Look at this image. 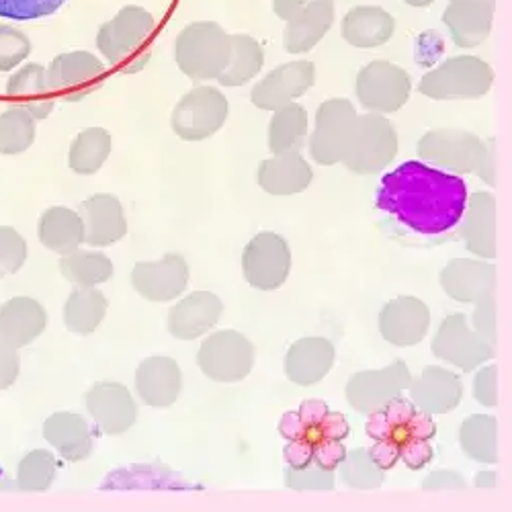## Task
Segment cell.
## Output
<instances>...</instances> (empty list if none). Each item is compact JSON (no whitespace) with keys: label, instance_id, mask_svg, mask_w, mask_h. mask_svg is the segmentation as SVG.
Here are the masks:
<instances>
[{"label":"cell","instance_id":"cell-1","mask_svg":"<svg viewBox=\"0 0 512 512\" xmlns=\"http://www.w3.org/2000/svg\"><path fill=\"white\" fill-rule=\"evenodd\" d=\"M467 197L465 181L459 175L408 160L381 179L375 203L402 226L424 236H437L461 222Z\"/></svg>","mask_w":512,"mask_h":512},{"label":"cell","instance_id":"cell-2","mask_svg":"<svg viewBox=\"0 0 512 512\" xmlns=\"http://www.w3.org/2000/svg\"><path fill=\"white\" fill-rule=\"evenodd\" d=\"M154 31L156 19L148 9L127 5L99 27L97 48L113 68L123 74H136L152 58L150 41Z\"/></svg>","mask_w":512,"mask_h":512},{"label":"cell","instance_id":"cell-3","mask_svg":"<svg viewBox=\"0 0 512 512\" xmlns=\"http://www.w3.org/2000/svg\"><path fill=\"white\" fill-rule=\"evenodd\" d=\"M232 48V35L213 21L189 23L175 41L179 70L193 82L218 80Z\"/></svg>","mask_w":512,"mask_h":512},{"label":"cell","instance_id":"cell-4","mask_svg":"<svg viewBox=\"0 0 512 512\" xmlns=\"http://www.w3.org/2000/svg\"><path fill=\"white\" fill-rule=\"evenodd\" d=\"M492 68L476 56H457L426 72L418 84L420 95L435 101H474L490 93Z\"/></svg>","mask_w":512,"mask_h":512},{"label":"cell","instance_id":"cell-5","mask_svg":"<svg viewBox=\"0 0 512 512\" xmlns=\"http://www.w3.org/2000/svg\"><path fill=\"white\" fill-rule=\"evenodd\" d=\"M398 154V132L394 123L379 113L357 117L355 132L343 164L357 175H377Z\"/></svg>","mask_w":512,"mask_h":512},{"label":"cell","instance_id":"cell-6","mask_svg":"<svg viewBox=\"0 0 512 512\" xmlns=\"http://www.w3.org/2000/svg\"><path fill=\"white\" fill-rule=\"evenodd\" d=\"M230 115L226 95L209 84H199L175 105L170 127L185 142H203L216 136Z\"/></svg>","mask_w":512,"mask_h":512},{"label":"cell","instance_id":"cell-7","mask_svg":"<svg viewBox=\"0 0 512 512\" xmlns=\"http://www.w3.org/2000/svg\"><path fill=\"white\" fill-rule=\"evenodd\" d=\"M254 345L238 330H218L203 340L197 365L205 377L218 383H238L254 367Z\"/></svg>","mask_w":512,"mask_h":512},{"label":"cell","instance_id":"cell-8","mask_svg":"<svg viewBox=\"0 0 512 512\" xmlns=\"http://www.w3.org/2000/svg\"><path fill=\"white\" fill-rule=\"evenodd\" d=\"M365 431L373 441L404 447L410 441H431L437 435V424L431 414L398 396L369 414Z\"/></svg>","mask_w":512,"mask_h":512},{"label":"cell","instance_id":"cell-9","mask_svg":"<svg viewBox=\"0 0 512 512\" xmlns=\"http://www.w3.org/2000/svg\"><path fill=\"white\" fill-rule=\"evenodd\" d=\"M357 117L353 103L347 99H330L318 107L310 140V154L316 164L334 166L343 162L355 132Z\"/></svg>","mask_w":512,"mask_h":512},{"label":"cell","instance_id":"cell-10","mask_svg":"<svg viewBox=\"0 0 512 512\" xmlns=\"http://www.w3.org/2000/svg\"><path fill=\"white\" fill-rule=\"evenodd\" d=\"M486 154V142L465 130H431L418 142V156L451 175H474Z\"/></svg>","mask_w":512,"mask_h":512},{"label":"cell","instance_id":"cell-11","mask_svg":"<svg viewBox=\"0 0 512 512\" xmlns=\"http://www.w3.org/2000/svg\"><path fill=\"white\" fill-rule=\"evenodd\" d=\"M48 84L56 99L78 103L99 91L107 80V66L91 52H66L46 66Z\"/></svg>","mask_w":512,"mask_h":512},{"label":"cell","instance_id":"cell-12","mask_svg":"<svg viewBox=\"0 0 512 512\" xmlns=\"http://www.w3.org/2000/svg\"><path fill=\"white\" fill-rule=\"evenodd\" d=\"M355 91L369 113L390 115L408 103L412 80L404 68L388 60H375L357 74Z\"/></svg>","mask_w":512,"mask_h":512},{"label":"cell","instance_id":"cell-13","mask_svg":"<svg viewBox=\"0 0 512 512\" xmlns=\"http://www.w3.org/2000/svg\"><path fill=\"white\" fill-rule=\"evenodd\" d=\"M291 271V250L283 236L275 232L256 234L242 252V273L246 281L261 291L279 289Z\"/></svg>","mask_w":512,"mask_h":512},{"label":"cell","instance_id":"cell-14","mask_svg":"<svg viewBox=\"0 0 512 512\" xmlns=\"http://www.w3.org/2000/svg\"><path fill=\"white\" fill-rule=\"evenodd\" d=\"M433 353L437 359L469 373L494 357V347L467 326L463 314H451L441 322L433 338Z\"/></svg>","mask_w":512,"mask_h":512},{"label":"cell","instance_id":"cell-15","mask_svg":"<svg viewBox=\"0 0 512 512\" xmlns=\"http://www.w3.org/2000/svg\"><path fill=\"white\" fill-rule=\"evenodd\" d=\"M410 381L412 375L404 361H394L379 371H359L347 383V400L357 412L369 416L402 396L410 388Z\"/></svg>","mask_w":512,"mask_h":512},{"label":"cell","instance_id":"cell-16","mask_svg":"<svg viewBox=\"0 0 512 512\" xmlns=\"http://www.w3.org/2000/svg\"><path fill=\"white\" fill-rule=\"evenodd\" d=\"M316 82V66L308 60L287 62L271 70L261 82L252 87L250 99L254 107L263 111H277L289 103H295L308 93Z\"/></svg>","mask_w":512,"mask_h":512},{"label":"cell","instance_id":"cell-17","mask_svg":"<svg viewBox=\"0 0 512 512\" xmlns=\"http://www.w3.org/2000/svg\"><path fill=\"white\" fill-rule=\"evenodd\" d=\"M189 285L185 256L170 252L156 263H138L132 271V287L148 302H175Z\"/></svg>","mask_w":512,"mask_h":512},{"label":"cell","instance_id":"cell-18","mask_svg":"<svg viewBox=\"0 0 512 512\" xmlns=\"http://www.w3.org/2000/svg\"><path fill=\"white\" fill-rule=\"evenodd\" d=\"M87 410L101 433L115 437L132 429L138 420V404L130 390L115 381H99L87 392Z\"/></svg>","mask_w":512,"mask_h":512},{"label":"cell","instance_id":"cell-19","mask_svg":"<svg viewBox=\"0 0 512 512\" xmlns=\"http://www.w3.org/2000/svg\"><path fill=\"white\" fill-rule=\"evenodd\" d=\"M431 326V310L418 297L402 295L379 314V332L394 347H414Z\"/></svg>","mask_w":512,"mask_h":512},{"label":"cell","instance_id":"cell-20","mask_svg":"<svg viewBox=\"0 0 512 512\" xmlns=\"http://www.w3.org/2000/svg\"><path fill=\"white\" fill-rule=\"evenodd\" d=\"M224 304L211 291H193L170 308L168 332L179 340H197L220 322Z\"/></svg>","mask_w":512,"mask_h":512},{"label":"cell","instance_id":"cell-21","mask_svg":"<svg viewBox=\"0 0 512 512\" xmlns=\"http://www.w3.org/2000/svg\"><path fill=\"white\" fill-rule=\"evenodd\" d=\"M183 390V373L175 359L148 357L136 369V392L150 408H170Z\"/></svg>","mask_w":512,"mask_h":512},{"label":"cell","instance_id":"cell-22","mask_svg":"<svg viewBox=\"0 0 512 512\" xmlns=\"http://www.w3.org/2000/svg\"><path fill=\"white\" fill-rule=\"evenodd\" d=\"M441 287L455 302L482 304L494 300L496 267L469 259H455L441 271Z\"/></svg>","mask_w":512,"mask_h":512},{"label":"cell","instance_id":"cell-23","mask_svg":"<svg viewBox=\"0 0 512 512\" xmlns=\"http://www.w3.org/2000/svg\"><path fill=\"white\" fill-rule=\"evenodd\" d=\"M84 226V244L111 246L127 234V218L119 197L97 193L78 207Z\"/></svg>","mask_w":512,"mask_h":512},{"label":"cell","instance_id":"cell-24","mask_svg":"<svg viewBox=\"0 0 512 512\" xmlns=\"http://www.w3.org/2000/svg\"><path fill=\"white\" fill-rule=\"evenodd\" d=\"M48 328V312L33 297L17 295L0 306V343L13 349L31 345Z\"/></svg>","mask_w":512,"mask_h":512},{"label":"cell","instance_id":"cell-25","mask_svg":"<svg viewBox=\"0 0 512 512\" xmlns=\"http://www.w3.org/2000/svg\"><path fill=\"white\" fill-rule=\"evenodd\" d=\"M494 21V0H449L443 13L455 46L469 50L488 39Z\"/></svg>","mask_w":512,"mask_h":512},{"label":"cell","instance_id":"cell-26","mask_svg":"<svg viewBox=\"0 0 512 512\" xmlns=\"http://www.w3.org/2000/svg\"><path fill=\"white\" fill-rule=\"evenodd\" d=\"M410 398L426 414H449L461 404V379L449 369L431 365L410 381Z\"/></svg>","mask_w":512,"mask_h":512},{"label":"cell","instance_id":"cell-27","mask_svg":"<svg viewBox=\"0 0 512 512\" xmlns=\"http://www.w3.org/2000/svg\"><path fill=\"white\" fill-rule=\"evenodd\" d=\"M461 220L465 248L480 259H496V199L492 193L476 191L467 197Z\"/></svg>","mask_w":512,"mask_h":512},{"label":"cell","instance_id":"cell-28","mask_svg":"<svg viewBox=\"0 0 512 512\" xmlns=\"http://www.w3.org/2000/svg\"><path fill=\"white\" fill-rule=\"evenodd\" d=\"M7 97L27 109L37 121H44L56 107V97L48 84L46 66L39 62L21 64L7 80Z\"/></svg>","mask_w":512,"mask_h":512},{"label":"cell","instance_id":"cell-29","mask_svg":"<svg viewBox=\"0 0 512 512\" xmlns=\"http://www.w3.org/2000/svg\"><path fill=\"white\" fill-rule=\"evenodd\" d=\"M334 345L326 338H302L289 349L285 357V375L297 386H316L334 365Z\"/></svg>","mask_w":512,"mask_h":512},{"label":"cell","instance_id":"cell-30","mask_svg":"<svg viewBox=\"0 0 512 512\" xmlns=\"http://www.w3.org/2000/svg\"><path fill=\"white\" fill-rule=\"evenodd\" d=\"M256 179H259L261 189L269 195L289 197L306 191L314 181V173L300 152H287L263 160Z\"/></svg>","mask_w":512,"mask_h":512},{"label":"cell","instance_id":"cell-31","mask_svg":"<svg viewBox=\"0 0 512 512\" xmlns=\"http://www.w3.org/2000/svg\"><path fill=\"white\" fill-rule=\"evenodd\" d=\"M343 39L353 48L371 50L388 44L396 33V19L381 7H353L340 23Z\"/></svg>","mask_w":512,"mask_h":512},{"label":"cell","instance_id":"cell-32","mask_svg":"<svg viewBox=\"0 0 512 512\" xmlns=\"http://www.w3.org/2000/svg\"><path fill=\"white\" fill-rule=\"evenodd\" d=\"M334 0H314L293 15L283 33V46L289 54H304L318 46L334 23Z\"/></svg>","mask_w":512,"mask_h":512},{"label":"cell","instance_id":"cell-33","mask_svg":"<svg viewBox=\"0 0 512 512\" xmlns=\"http://www.w3.org/2000/svg\"><path fill=\"white\" fill-rule=\"evenodd\" d=\"M44 439L70 463L84 461L93 451L91 426L76 412H54L44 422Z\"/></svg>","mask_w":512,"mask_h":512},{"label":"cell","instance_id":"cell-34","mask_svg":"<svg viewBox=\"0 0 512 512\" xmlns=\"http://www.w3.org/2000/svg\"><path fill=\"white\" fill-rule=\"evenodd\" d=\"M37 236L41 244L60 256L78 250L84 244L80 213L62 205L48 207L37 222Z\"/></svg>","mask_w":512,"mask_h":512},{"label":"cell","instance_id":"cell-35","mask_svg":"<svg viewBox=\"0 0 512 512\" xmlns=\"http://www.w3.org/2000/svg\"><path fill=\"white\" fill-rule=\"evenodd\" d=\"M107 316V297L97 287H74L64 304V326L80 336L93 334Z\"/></svg>","mask_w":512,"mask_h":512},{"label":"cell","instance_id":"cell-36","mask_svg":"<svg viewBox=\"0 0 512 512\" xmlns=\"http://www.w3.org/2000/svg\"><path fill=\"white\" fill-rule=\"evenodd\" d=\"M263 66H265V50L259 41L246 33H234L230 58L218 82L222 87H230V89L242 87V84L259 76Z\"/></svg>","mask_w":512,"mask_h":512},{"label":"cell","instance_id":"cell-37","mask_svg":"<svg viewBox=\"0 0 512 512\" xmlns=\"http://www.w3.org/2000/svg\"><path fill=\"white\" fill-rule=\"evenodd\" d=\"M113 140L105 127H89L80 132L68 150V166L80 177L97 175L111 156Z\"/></svg>","mask_w":512,"mask_h":512},{"label":"cell","instance_id":"cell-38","mask_svg":"<svg viewBox=\"0 0 512 512\" xmlns=\"http://www.w3.org/2000/svg\"><path fill=\"white\" fill-rule=\"evenodd\" d=\"M308 136V111L300 103H289L273 111L269 123V150L273 156L300 152Z\"/></svg>","mask_w":512,"mask_h":512},{"label":"cell","instance_id":"cell-39","mask_svg":"<svg viewBox=\"0 0 512 512\" xmlns=\"http://www.w3.org/2000/svg\"><path fill=\"white\" fill-rule=\"evenodd\" d=\"M113 263L97 250H74L60 259V273L74 287H99L113 277Z\"/></svg>","mask_w":512,"mask_h":512},{"label":"cell","instance_id":"cell-40","mask_svg":"<svg viewBox=\"0 0 512 512\" xmlns=\"http://www.w3.org/2000/svg\"><path fill=\"white\" fill-rule=\"evenodd\" d=\"M463 453L480 463L498 461V420L488 414L469 416L459 429Z\"/></svg>","mask_w":512,"mask_h":512},{"label":"cell","instance_id":"cell-41","mask_svg":"<svg viewBox=\"0 0 512 512\" xmlns=\"http://www.w3.org/2000/svg\"><path fill=\"white\" fill-rule=\"evenodd\" d=\"M37 138V119L23 107L11 105L0 113V154L17 156L27 152Z\"/></svg>","mask_w":512,"mask_h":512},{"label":"cell","instance_id":"cell-42","mask_svg":"<svg viewBox=\"0 0 512 512\" xmlns=\"http://www.w3.org/2000/svg\"><path fill=\"white\" fill-rule=\"evenodd\" d=\"M58 476V461L46 449L29 451L17 465V488L23 492H46Z\"/></svg>","mask_w":512,"mask_h":512},{"label":"cell","instance_id":"cell-43","mask_svg":"<svg viewBox=\"0 0 512 512\" xmlns=\"http://www.w3.org/2000/svg\"><path fill=\"white\" fill-rule=\"evenodd\" d=\"M386 472L371 461L367 449H355L347 453L345 461L340 463V480L353 490H375L383 484Z\"/></svg>","mask_w":512,"mask_h":512},{"label":"cell","instance_id":"cell-44","mask_svg":"<svg viewBox=\"0 0 512 512\" xmlns=\"http://www.w3.org/2000/svg\"><path fill=\"white\" fill-rule=\"evenodd\" d=\"M33 52L29 35L13 23H0V72L17 70Z\"/></svg>","mask_w":512,"mask_h":512},{"label":"cell","instance_id":"cell-45","mask_svg":"<svg viewBox=\"0 0 512 512\" xmlns=\"http://www.w3.org/2000/svg\"><path fill=\"white\" fill-rule=\"evenodd\" d=\"M27 263V240L13 226H0V279L11 277Z\"/></svg>","mask_w":512,"mask_h":512},{"label":"cell","instance_id":"cell-46","mask_svg":"<svg viewBox=\"0 0 512 512\" xmlns=\"http://www.w3.org/2000/svg\"><path fill=\"white\" fill-rule=\"evenodd\" d=\"M68 0H0V17L11 21H37L58 13Z\"/></svg>","mask_w":512,"mask_h":512},{"label":"cell","instance_id":"cell-47","mask_svg":"<svg viewBox=\"0 0 512 512\" xmlns=\"http://www.w3.org/2000/svg\"><path fill=\"white\" fill-rule=\"evenodd\" d=\"M285 486L295 492H330L336 486L334 472L310 463L304 469H285Z\"/></svg>","mask_w":512,"mask_h":512},{"label":"cell","instance_id":"cell-48","mask_svg":"<svg viewBox=\"0 0 512 512\" xmlns=\"http://www.w3.org/2000/svg\"><path fill=\"white\" fill-rule=\"evenodd\" d=\"M349 435H351V426H349V420L345 418V414L328 410V414L320 420V424L312 431L308 443L312 447H316V445L326 443V441H345Z\"/></svg>","mask_w":512,"mask_h":512},{"label":"cell","instance_id":"cell-49","mask_svg":"<svg viewBox=\"0 0 512 512\" xmlns=\"http://www.w3.org/2000/svg\"><path fill=\"white\" fill-rule=\"evenodd\" d=\"M474 398L486 408L498 406V367L496 365L484 367L476 375V379H474Z\"/></svg>","mask_w":512,"mask_h":512},{"label":"cell","instance_id":"cell-50","mask_svg":"<svg viewBox=\"0 0 512 512\" xmlns=\"http://www.w3.org/2000/svg\"><path fill=\"white\" fill-rule=\"evenodd\" d=\"M21 373L19 351L0 343V392L13 388Z\"/></svg>","mask_w":512,"mask_h":512},{"label":"cell","instance_id":"cell-51","mask_svg":"<svg viewBox=\"0 0 512 512\" xmlns=\"http://www.w3.org/2000/svg\"><path fill=\"white\" fill-rule=\"evenodd\" d=\"M435 457L433 447L429 445V441H410L404 447H400V461H404V465L412 472H418V469L426 467Z\"/></svg>","mask_w":512,"mask_h":512},{"label":"cell","instance_id":"cell-52","mask_svg":"<svg viewBox=\"0 0 512 512\" xmlns=\"http://www.w3.org/2000/svg\"><path fill=\"white\" fill-rule=\"evenodd\" d=\"M347 449L343 441H326L314 447V463L322 469H328V472H336L340 463L345 461Z\"/></svg>","mask_w":512,"mask_h":512},{"label":"cell","instance_id":"cell-53","mask_svg":"<svg viewBox=\"0 0 512 512\" xmlns=\"http://www.w3.org/2000/svg\"><path fill=\"white\" fill-rule=\"evenodd\" d=\"M476 332L484 336L488 343L496 345V300H486L478 304V310L474 314Z\"/></svg>","mask_w":512,"mask_h":512},{"label":"cell","instance_id":"cell-54","mask_svg":"<svg viewBox=\"0 0 512 512\" xmlns=\"http://www.w3.org/2000/svg\"><path fill=\"white\" fill-rule=\"evenodd\" d=\"M467 484L461 474L451 472V469H437L429 478L422 482V490L439 492V490H463Z\"/></svg>","mask_w":512,"mask_h":512},{"label":"cell","instance_id":"cell-55","mask_svg":"<svg viewBox=\"0 0 512 512\" xmlns=\"http://www.w3.org/2000/svg\"><path fill=\"white\" fill-rule=\"evenodd\" d=\"M283 459L291 469H304L314 463V447L306 441H289L283 449Z\"/></svg>","mask_w":512,"mask_h":512},{"label":"cell","instance_id":"cell-56","mask_svg":"<svg viewBox=\"0 0 512 512\" xmlns=\"http://www.w3.org/2000/svg\"><path fill=\"white\" fill-rule=\"evenodd\" d=\"M369 451L371 461L381 469V472H390L400 461V447L386 443V441H375V445Z\"/></svg>","mask_w":512,"mask_h":512},{"label":"cell","instance_id":"cell-57","mask_svg":"<svg viewBox=\"0 0 512 512\" xmlns=\"http://www.w3.org/2000/svg\"><path fill=\"white\" fill-rule=\"evenodd\" d=\"M328 410H330L328 404L322 402V400H306L300 406V410H297V414H300V418H302V422L306 426V443H308L312 431L320 424V420L328 414Z\"/></svg>","mask_w":512,"mask_h":512},{"label":"cell","instance_id":"cell-58","mask_svg":"<svg viewBox=\"0 0 512 512\" xmlns=\"http://www.w3.org/2000/svg\"><path fill=\"white\" fill-rule=\"evenodd\" d=\"M476 175L490 187H496L498 183V150L494 140H486V154L476 170Z\"/></svg>","mask_w":512,"mask_h":512},{"label":"cell","instance_id":"cell-59","mask_svg":"<svg viewBox=\"0 0 512 512\" xmlns=\"http://www.w3.org/2000/svg\"><path fill=\"white\" fill-rule=\"evenodd\" d=\"M279 435L285 441H306V426L297 412H285L279 422Z\"/></svg>","mask_w":512,"mask_h":512},{"label":"cell","instance_id":"cell-60","mask_svg":"<svg viewBox=\"0 0 512 512\" xmlns=\"http://www.w3.org/2000/svg\"><path fill=\"white\" fill-rule=\"evenodd\" d=\"M314 0H273V13L283 19L289 21L293 15L300 13L302 9H306Z\"/></svg>","mask_w":512,"mask_h":512},{"label":"cell","instance_id":"cell-61","mask_svg":"<svg viewBox=\"0 0 512 512\" xmlns=\"http://www.w3.org/2000/svg\"><path fill=\"white\" fill-rule=\"evenodd\" d=\"M476 488H482V490H492V488H496V474H494V472H482V474H478V478H476Z\"/></svg>","mask_w":512,"mask_h":512},{"label":"cell","instance_id":"cell-62","mask_svg":"<svg viewBox=\"0 0 512 512\" xmlns=\"http://www.w3.org/2000/svg\"><path fill=\"white\" fill-rule=\"evenodd\" d=\"M404 3L410 7H416V9H424V7H431L435 0H404Z\"/></svg>","mask_w":512,"mask_h":512}]
</instances>
